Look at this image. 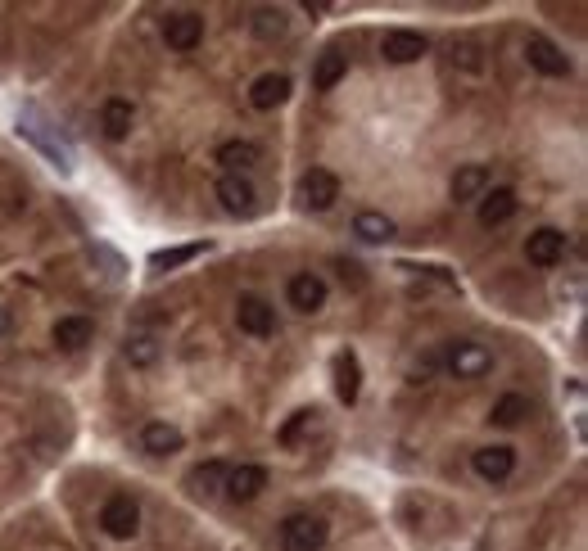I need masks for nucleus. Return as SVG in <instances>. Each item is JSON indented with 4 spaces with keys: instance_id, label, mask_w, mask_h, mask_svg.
Listing matches in <instances>:
<instances>
[{
    "instance_id": "obj_8",
    "label": "nucleus",
    "mask_w": 588,
    "mask_h": 551,
    "mask_svg": "<svg viewBox=\"0 0 588 551\" xmlns=\"http://www.w3.org/2000/svg\"><path fill=\"white\" fill-rule=\"evenodd\" d=\"M163 41H168V50H181V55H190V50H200L204 41V19L190 10H177L163 19Z\"/></svg>"
},
{
    "instance_id": "obj_27",
    "label": "nucleus",
    "mask_w": 588,
    "mask_h": 551,
    "mask_svg": "<svg viewBox=\"0 0 588 551\" xmlns=\"http://www.w3.org/2000/svg\"><path fill=\"white\" fill-rule=\"evenodd\" d=\"M525 416H530V398H521V393H507V398H498L494 411H489V421L503 425V430H516Z\"/></svg>"
},
{
    "instance_id": "obj_22",
    "label": "nucleus",
    "mask_w": 588,
    "mask_h": 551,
    "mask_svg": "<svg viewBox=\"0 0 588 551\" xmlns=\"http://www.w3.org/2000/svg\"><path fill=\"white\" fill-rule=\"evenodd\" d=\"M353 235H358L362 244H385L399 235V226L389 222L385 213H376V208H362V213L353 217Z\"/></svg>"
},
{
    "instance_id": "obj_30",
    "label": "nucleus",
    "mask_w": 588,
    "mask_h": 551,
    "mask_svg": "<svg viewBox=\"0 0 588 551\" xmlns=\"http://www.w3.org/2000/svg\"><path fill=\"white\" fill-rule=\"evenodd\" d=\"M313 421H317V411H313V407H299V411L290 416V421H285L281 430H276V443H285V448H290V443L299 439V434H304Z\"/></svg>"
},
{
    "instance_id": "obj_21",
    "label": "nucleus",
    "mask_w": 588,
    "mask_h": 551,
    "mask_svg": "<svg viewBox=\"0 0 588 551\" xmlns=\"http://www.w3.org/2000/svg\"><path fill=\"white\" fill-rule=\"evenodd\" d=\"M448 190H453L457 204H475V199L489 190V168H484V163H466V168L453 172V186Z\"/></svg>"
},
{
    "instance_id": "obj_29",
    "label": "nucleus",
    "mask_w": 588,
    "mask_h": 551,
    "mask_svg": "<svg viewBox=\"0 0 588 551\" xmlns=\"http://www.w3.org/2000/svg\"><path fill=\"white\" fill-rule=\"evenodd\" d=\"M123 353H127V362H132V366H154V362H159V344H154L150 335H132Z\"/></svg>"
},
{
    "instance_id": "obj_20",
    "label": "nucleus",
    "mask_w": 588,
    "mask_h": 551,
    "mask_svg": "<svg viewBox=\"0 0 588 551\" xmlns=\"http://www.w3.org/2000/svg\"><path fill=\"white\" fill-rule=\"evenodd\" d=\"M50 339H55L64 353H77V348H86L95 339V321L91 317H59L55 330H50Z\"/></svg>"
},
{
    "instance_id": "obj_12",
    "label": "nucleus",
    "mask_w": 588,
    "mask_h": 551,
    "mask_svg": "<svg viewBox=\"0 0 588 551\" xmlns=\"http://www.w3.org/2000/svg\"><path fill=\"white\" fill-rule=\"evenodd\" d=\"M525 258H530L534 267H557V262L566 258V231H557V226H539V231L525 240Z\"/></svg>"
},
{
    "instance_id": "obj_2",
    "label": "nucleus",
    "mask_w": 588,
    "mask_h": 551,
    "mask_svg": "<svg viewBox=\"0 0 588 551\" xmlns=\"http://www.w3.org/2000/svg\"><path fill=\"white\" fill-rule=\"evenodd\" d=\"M439 362H444V371L457 375V380H480V375L494 371V353H489L484 344H475V339H457V344H448Z\"/></svg>"
},
{
    "instance_id": "obj_31",
    "label": "nucleus",
    "mask_w": 588,
    "mask_h": 551,
    "mask_svg": "<svg viewBox=\"0 0 588 551\" xmlns=\"http://www.w3.org/2000/svg\"><path fill=\"white\" fill-rule=\"evenodd\" d=\"M10 330H14V312H10V308H5V303H0V339L10 335Z\"/></svg>"
},
{
    "instance_id": "obj_14",
    "label": "nucleus",
    "mask_w": 588,
    "mask_h": 551,
    "mask_svg": "<svg viewBox=\"0 0 588 551\" xmlns=\"http://www.w3.org/2000/svg\"><path fill=\"white\" fill-rule=\"evenodd\" d=\"M475 204H480V213H475V217H480V226H484V231H494V226L512 222V213H516V190H512V186H494V190H484Z\"/></svg>"
},
{
    "instance_id": "obj_3",
    "label": "nucleus",
    "mask_w": 588,
    "mask_h": 551,
    "mask_svg": "<svg viewBox=\"0 0 588 551\" xmlns=\"http://www.w3.org/2000/svg\"><path fill=\"white\" fill-rule=\"evenodd\" d=\"M331 538V524L322 515H290L281 524V551H322Z\"/></svg>"
},
{
    "instance_id": "obj_25",
    "label": "nucleus",
    "mask_w": 588,
    "mask_h": 551,
    "mask_svg": "<svg viewBox=\"0 0 588 551\" xmlns=\"http://www.w3.org/2000/svg\"><path fill=\"white\" fill-rule=\"evenodd\" d=\"M258 159H263V150H258L254 141H227V145H218V163L227 172H236V177H245V168H254Z\"/></svg>"
},
{
    "instance_id": "obj_7",
    "label": "nucleus",
    "mask_w": 588,
    "mask_h": 551,
    "mask_svg": "<svg viewBox=\"0 0 588 551\" xmlns=\"http://www.w3.org/2000/svg\"><path fill=\"white\" fill-rule=\"evenodd\" d=\"M236 326L245 330V335H254V339H272L276 335V308L267 299H258V294H240Z\"/></svg>"
},
{
    "instance_id": "obj_24",
    "label": "nucleus",
    "mask_w": 588,
    "mask_h": 551,
    "mask_svg": "<svg viewBox=\"0 0 588 551\" xmlns=\"http://www.w3.org/2000/svg\"><path fill=\"white\" fill-rule=\"evenodd\" d=\"M132 122H136V109H132V100H105V109H100V127H105V136L109 141H123L127 131H132Z\"/></svg>"
},
{
    "instance_id": "obj_15",
    "label": "nucleus",
    "mask_w": 588,
    "mask_h": 551,
    "mask_svg": "<svg viewBox=\"0 0 588 551\" xmlns=\"http://www.w3.org/2000/svg\"><path fill=\"white\" fill-rule=\"evenodd\" d=\"M362 393V362L353 348H344V353H335V398L344 402V407H353Z\"/></svg>"
},
{
    "instance_id": "obj_4",
    "label": "nucleus",
    "mask_w": 588,
    "mask_h": 551,
    "mask_svg": "<svg viewBox=\"0 0 588 551\" xmlns=\"http://www.w3.org/2000/svg\"><path fill=\"white\" fill-rule=\"evenodd\" d=\"M100 529L118 542H132L136 533H141V506H136V497H127V493L109 497V502L100 506Z\"/></svg>"
},
{
    "instance_id": "obj_5",
    "label": "nucleus",
    "mask_w": 588,
    "mask_h": 551,
    "mask_svg": "<svg viewBox=\"0 0 588 551\" xmlns=\"http://www.w3.org/2000/svg\"><path fill=\"white\" fill-rule=\"evenodd\" d=\"M335 199H340V177L326 168H308L304 177H299V204L308 208V213H326V208H335Z\"/></svg>"
},
{
    "instance_id": "obj_28",
    "label": "nucleus",
    "mask_w": 588,
    "mask_h": 551,
    "mask_svg": "<svg viewBox=\"0 0 588 551\" xmlns=\"http://www.w3.org/2000/svg\"><path fill=\"white\" fill-rule=\"evenodd\" d=\"M285 10H258L254 14V37H263V41H276V37H285Z\"/></svg>"
},
{
    "instance_id": "obj_17",
    "label": "nucleus",
    "mask_w": 588,
    "mask_h": 551,
    "mask_svg": "<svg viewBox=\"0 0 588 551\" xmlns=\"http://www.w3.org/2000/svg\"><path fill=\"white\" fill-rule=\"evenodd\" d=\"M227 470H231V466H222V461H204V466H195V470L186 475L190 497H204V502H213V497L227 488Z\"/></svg>"
},
{
    "instance_id": "obj_16",
    "label": "nucleus",
    "mask_w": 588,
    "mask_h": 551,
    "mask_svg": "<svg viewBox=\"0 0 588 551\" xmlns=\"http://www.w3.org/2000/svg\"><path fill=\"white\" fill-rule=\"evenodd\" d=\"M285 100H290V77L285 73H263L254 86H249V104H254L258 113L281 109Z\"/></svg>"
},
{
    "instance_id": "obj_23",
    "label": "nucleus",
    "mask_w": 588,
    "mask_h": 551,
    "mask_svg": "<svg viewBox=\"0 0 588 551\" xmlns=\"http://www.w3.org/2000/svg\"><path fill=\"white\" fill-rule=\"evenodd\" d=\"M344 77H349V59L340 50H322L313 64V91H335Z\"/></svg>"
},
{
    "instance_id": "obj_10",
    "label": "nucleus",
    "mask_w": 588,
    "mask_h": 551,
    "mask_svg": "<svg viewBox=\"0 0 588 551\" xmlns=\"http://www.w3.org/2000/svg\"><path fill=\"white\" fill-rule=\"evenodd\" d=\"M285 299H290L294 312H322L326 308V281L317 271H299V276H290V285H285Z\"/></svg>"
},
{
    "instance_id": "obj_18",
    "label": "nucleus",
    "mask_w": 588,
    "mask_h": 551,
    "mask_svg": "<svg viewBox=\"0 0 588 551\" xmlns=\"http://www.w3.org/2000/svg\"><path fill=\"white\" fill-rule=\"evenodd\" d=\"M181 443H186V434L168 421H150L141 430V452H150V457H172V452H181Z\"/></svg>"
},
{
    "instance_id": "obj_11",
    "label": "nucleus",
    "mask_w": 588,
    "mask_h": 551,
    "mask_svg": "<svg viewBox=\"0 0 588 551\" xmlns=\"http://www.w3.org/2000/svg\"><path fill=\"white\" fill-rule=\"evenodd\" d=\"M218 199L231 217H249L258 208V190L249 186V177H236V172H222L218 177Z\"/></svg>"
},
{
    "instance_id": "obj_19",
    "label": "nucleus",
    "mask_w": 588,
    "mask_h": 551,
    "mask_svg": "<svg viewBox=\"0 0 588 551\" xmlns=\"http://www.w3.org/2000/svg\"><path fill=\"white\" fill-rule=\"evenodd\" d=\"M263 488H267V470L263 466H231L227 470V488H222V493L236 497V502H254Z\"/></svg>"
},
{
    "instance_id": "obj_9",
    "label": "nucleus",
    "mask_w": 588,
    "mask_h": 551,
    "mask_svg": "<svg viewBox=\"0 0 588 551\" xmlns=\"http://www.w3.org/2000/svg\"><path fill=\"white\" fill-rule=\"evenodd\" d=\"M471 470L484 479V484H503V479H512V470H516V452L507 448V443H494V448H475L471 452Z\"/></svg>"
},
{
    "instance_id": "obj_13",
    "label": "nucleus",
    "mask_w": 588,
    "mask_h": 551,
    "mask_svg": "<svg viewBox=\"0 0 588 551\" xmlns=\"http://www.w3.org/2000/svg\"><path fill=\"white\" fill-rule=\"evenodd\" d=\"M380 55H385V64H417L426 55V37L408 28H394L380 37Z\"/></svg>"
},
{
    "instance_id": "obj_26",
    "label": "nucleus",
    "mask_w": 588,
    "mask_h": 551,
    "mask_svg": "<svg viewBox=\"0 0 588 551\" xmlns=\"http://www.w3.org/2000/svg\"><path fill=\"white\" fill-rule=\"evenodd\" d=\"M200 253H209V240H200V244H177V249H159V253H150V271L186 267V262H195Z\"/></svg>"
},
{
    "instance_id": "obj_1",
    "label": "nucleus",
    "mask_w": 588,
    "mask_h": 551,
    "mask_svg": "<svg viewBox=\"0 0 588 551\" xmlns=\"http://www.w3.org/2000/svg\"><path fill=\"white\" fill-rule=\"evenodd\" d=\"M19 136H23V141H32L41 154H46L50 168L73 172V150L59 141V131L50 127V118L41 113V104H23V109H19Z\"/></svg>"
},
{
    "instance_id": "obj_6",
    "label": "nucleus",
    "mask_w": 588,
    "mask_h": 551,
    "mask_svg": "<svg viewBox=\"0 0 588 551\" xmlns=\"http://www.w3.org/2000/svg\"><path fill=\"white\" fill-rule=\"evenodd\" d=\"M525 64L534 68V73H543V77H570V59H566V50L557 46L552 37H525Z\"/></svg>"
}]
</instances>
